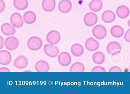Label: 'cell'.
I'll return each mask as SVG.
<instances>
[{
	"label": "cell",
	"mask_w": 130,
	"mask_h": 94,
	"mask_svg": "<svg viewBox=\"0 0 130 94\" xmlns=\"http://www.w3.org/2000/svg\"><path fill=\"white\" fill-rule=\"evenodd\" d=\"M43 45L42 40L37 36L30 37L27 42V46L32 51H38L41 49Z\"/></svg>",
	"instance_id": "cell-1"
},
{
	"label": "cell",
	"mask_w": 130,
	"mask_h": 94,
	"mask_svg": "<svg viewBox=\"0 0 130 94\" xmlns=\"http://www.w3.org/2000/svg\"><path fill=\"white\" fill-rule=\"evenodd\" d=\"M93 36L97 39L102 40L105 37L107 34V30L102 25H98L93 28L92 31Z\"/></svg>",
	"instance_id": "cell-2"
},
{
	"label": "cell",
	"mask_w": 130,
	"mask_h": 94,
	"mask_svg": "<svg viewBox=\"0 0 130 94\" xmlns=\"http://www.w3.org/2000/svg\"><path fill=\"white\" fill-rule=\"evenodd\" d=\"M106 50L109 54L115 56L120 53L121 50V46L117 42H111L107 45Z\"/></svg>",
	"instance_id": "cell-3"
},
{
	"label": "cell",
	"mask_w": 130,
	"mask_h": 94,
	"mask_svg": "<svg viewBox=\"0 0 130 94\" xmlns=\"http://www.w3.org/2000/svg\"><path fill=\"white\" fill-rule=\"evenodd\" d=\"M19 44V40L16 37L13 36L7 38L4 41L5 47L9 50H15L18 47Z\"/></svg>",
	"instance_id": "cell-4"
},
{
	"label": "cell",
	"mask_w": 130,
	"mask_h": 94,
	"mask_svg": "<svg viewBox=\"0 0 130 94\" xmlns=\"http://www.w3.org/2000/svg\"><path fill=\"white\" fill-rule=\"evenodd\" d=\"M44 51L48 57L55 58L57 56L60 52L58 48L54 45L46 44L44 46Z\"/></svg>",
	"instance_id": "cell-5"
},
{
	"label": "cell",
	"mask_w": 130,
	"mask_h": 94,
	"mask_svg": "<svg viewBox=\"0 0 130 94\" xmlns=\"http://www.w3.org/2000/svg\"><path fill=\"white\" fill-rule=\"evenodd\" d=\"M46 39L49 44L53 45L57 44L60 41V34L58 31L52 30L48 33Z\"/></svg>",
	"instance_id": "cell-6"
},
{
	"label": "cell",
	"mask_w": 130,
	"mask_h": 94,
	"mask_svg": "<svg viewBox=\"0 0 130 94\" xmlns=\"http://www.w3.org/2000/svg\"><path fill=\"white\" fill-rule=\"evenodd\" d=\"M98 18L96 14L94 13H86L84 18V22L87 26L92 27L95 25L98 22Z\"/></svg>",
	"instance_id": "cell-7"
},
{
	"label": "cell",
	"mask_w": 130,
	"mask_h": 94,
	"mask_svg": "<svg viewBox=\"0 0 130 94\" xmlns=\"http://www.w3.org/2000/svg\"><path fill=\"white\" fill-rule=\"evenodd\" d=\"M10 22L14 27L20 28L22 27L24 24L22 16L19 13L15 12L10 16Z\"/></svg>",
	"instance_id": "cell-8"
},
{
	"label": "cell",
	"mask_w": 130,
	"mask_h": 94,
	"mask_svg": "<svg viewBox=\"0 0 130 94\" xmlns=\"http://www.w3.org/2000/svg\"><path fill=\"white\" fill-rule=\"evenodd\" d=\"M85 46L87 50L90 51H94L99 49L100 44L98 41L95 39L90 37L86 40Z\"/></svg>",
	"instance_id": "cell-9"
},
{
	"label": "cell",
	"mask_w": 130,
	"mask_h": 94,
	"mask_svg": "<svg viewBox=\"0 0 130 94\" xmlns=\"http://www.w3.org/2000/svg\"><path fill=\"white\" fill-rule=\"evenodd\" d=\"M28 60L24 56L21 55L17 57L14 62V66L19 69H25L28 66Z\"/></svg>",
	"instance_id": "cell-10"
},
{
	"label": "cell",
	"mask_w": 130,
	"mask_h": 94,
	"mask_svg": "<svg viewBox=\"0 0 130 94\" xmlns=\"http://www.w3.org/2000/svg\"><path fill=\"white\" fill-rule=\"evenodd\" d=\"M71 57L69 53L63 52L58 56V63L63 66H67L70 64L71 62Z\"/></svg>",
	"instance_id": "cell-11"
},
{
	"label": "cell",
	"mask_w": 130,
	"mask_h": 94,
	"mask_svg": "<svg viewBox=\"0 0 130 94\" xmlns=\"http://www.w3.org/2000/svg\"><path fill=\"white\" fill-rule=\"evenodd\" d=\"M11 53L6 50L0 51V64L7 65L10 64L12 61Z\"/></svg>",
	"instance_id": "cell-12"
},
{
	"label": "cell",
	"mask_w": 130,
	"mask_h": 94,
	"mask_svg": "<svg viewBox=\"0 0 130 94\" xmlns=\"http://www.w3.org/2000/svg\"><path fill=\"white\" fill-rule=\"evenodd\" d=\"M1 30L2 33L6 36L15 34L16 30L13 26L8 23H4L1 25Z\"/></svg>",
	"instance_id": "cell-13"
},
{
	"label": "cell",
	"mask_w": 130,
	"mask_h": 94,
	"mask_svg": "<svg viewBox=\"0 0 130 94\" xmlns=\"http://www.w3.org/2000/svg\"><path fill=\"white\" fill-rule=\"evenodd\" d=\"M58 8L61 12L68 13L72 9V3L70 0H61L58 4Z\"/></svg>",
	"instance_id": "cell-14"
},
{
	"label": "cell",
	"mask_w": 130,
	"mask_h": 94,
	"mask_svg": "<svg viewBox=\"0 0 130 94\" xmlns=\"http://www.w3.org/2000/svg\"><path fill=\"white\" fill-rule=\"evenodd\" d=\"M35 68L37 72H46L49 71L50 66L47 61L44 60H40L36 63Z\"/></svg>",
	"instance_id": "cell-15"
},
{
	"label": "cell",
	"mask_w": 130,
	"mask_h": 94,
	"mask_svg": "<svg viewBox=\"0 0 130 94\" xmlns=\"http://www.w3.org/2000/svg\"><path fill=\"white\" fill-rule=\"evenodd\" d=\"M116 15L120 18L124 19L128 17L130 14L129 8L125 6H119L116 10Z\"/></svg>",
	"instance_id": "cell-16"
},
{
	"label": "cell",
	"mask_w": 130,
	"mask_h": 94,
	"mask_svg": "<svg viewBox=\"0 0 130 94\" xmlns=\"http://www.w3.org/2000/svg\"><path fill=\"white\" fill-rule=\"evenodd\" d=\"M102 21L105 23H111L115 20L116 15L111 10H106L102 14Z\"/></svg>",
	"instance_id": "cell-17"
},
{
	"label": "cell",
	"mask_w": 130,
	"mask_h": 94,
	"mask_svg": "<svg viewBox=\"0 0 130 94\" xmlns=\"http://www.w3.org/2000/svg\"><path fill=\"white\" fill-rule=\"evenodd\" d=\"M42 6L44 10L47 12L53 11L56 7L55 0H43Z\"/></svg>",
	"instance_id": "cell-18"
},
{
	"label": "cell",
	"mask_w": 130,
	"mask_h": 94,
	"mask_svg": "<svg viewBox=\"0 0 130 94\" xmlns=\"http://www.w3.org/2000/svg\"><path fill=\"white\" fill-rule=\"evenodd\" d=\"M71 51L73 56L80 57L83 55L84 52L83 47L80 44L76 43L71 46Z\"/></svg>",
	"instance_id": "cell-19"
},
{
	"label": "cell",
	"mask_w": 130,
	"mask_h": 94,
	"mask_svg": "<svg viewBox=\"0 0 130 94\" xmlns=\"http://www.w3.org/2000/svg\"><path fill=\"white\" fill-rule=\"evenodd\" d=\"M110 33L112 37L119 38L123 36L124 34V29L119 25L114 26L111 28Z\"/></svg>",
	"instance_id": "cell-20"
},
{
	"label": "cell",
	"mask_w": 130,
	"mask_h": 94,
	"mask_svg": "<svg viewBox=\"0 0 130 94\" xmlns=\"http://www.w3.org/2000/svg\"><path fill=\"white\" fill-rule=\"evenodd\" d=\"M23 19L26 24L29 25L33 24L36 21V15L32 11H27L24 13Z\"/></svg>",
	"instance_id": "cell-21"
},
{
	"label": "cell",
	"mask_w": 130,
	"mask_h": 94,
	"mask_svg": "<svg viewBox=\"0 0 130 94\" xmlns=\"http://www.w3.org/2000/svg\"><path fill=\"white\" fill-rule=\"evenodd\" d=\"M89 6L91 11L96 12H99L102 9L103 5L101 0H92Z\"/></svg>",
	"instance_id": "cell-22"
},
{
	"label": "cell",
	"mask_w": 130,
	"mask_h": 94,
	"mask_svg": "<svg viewBox=\"0 0 130 94\" xmlns=\"http://www.w3.org/2000/svg\"><path fill=\"white\" fill-rule=\"evenodd\" d=\"M105 60L104 54L101 51H97L94 53L92 56V60L95 64H102Z\"/></svg>",
	"instance_id": "cell-23"
},
{
	"label": "cell",
	"mask_w": 130,
	"mask_h": 94,
	"mask_svg": "<svg viewBox=\"0 0 130 94\" xmlns=\"http://www.w3.org/2000/svg\"><path fill=\"white\" fill-rule=\"evenodd\" d=\"M13 5L18 10H25L28 6V0H14Z\"/></svg>",
	"instance_id": "cell-24"
},
{
	"label": "cell",
	"mask_w": 130,
	"mask_h": 94,
	"mask_svg": "<svg viewBox=\"0 0 130 94\" xmlns=\"http://www.w3.org/2000/svg\"><path fill=\"white\" fill-rule=\"evenodd\" d=\"M70 71L71 72H83L85 71V67L82 63L79 62H76L72 64L70 68Z\"/></svg>",
	"instance_id": "cell-25"
},
{
	"label": "cell",
	"mask_w": 130,
	"mask_h": 94,
	"mask_svg": "<svg viewBox=\"0 0 130 94\" xmlns=\"http://www.w3.org/2000/svg\"><path fill=\"white\" fill-rule=\"evenodd\" d=\"M92 72H106L105 69L104 67L100 66H97L95 67L92 69L91 70Z\"/></svg>",
	"instance_id": "cell-26"
},
{
	"label": "cell",
	"mask_w": 130,
	"mask_h": 94,
	"mask_svg": "<svg viewBox=\"0 0 130 94\" xmlns=\"http://www.w3.org/2000/svg\"><path fill=\"white\" fill-rule=\"evenodd\" d=\"M109 72H122V70L120 67L115 66L111 67Z\"/></svg>",
	"instance_id": "cell-27"
},
{
	"label": "cell",
	"mask_w": 130,
	"mask_h": 94,
	"mask_svg": "<svg viewBox=\"0 0 130 94\" xmlns=\"http://www.w3.org/2000/svg\"><path fill=\"white\" fill-rule=\"evenodd\" d=\"M124 39L127 42H130V29H128L125 32Z\"/></svg>",
	"instance_id": "cell-28"
},
{
	"label": "cell",
	"mask_w": 130,
	"mask_h": 94,
	"mask_svg": "<svg viewBox=\"0 0 130 94\" xmlns=\"http://www.w3.org/2000/svg\"><path fill=\"white\" fill-rule=\"evenodd\" d=\"M6 4L3 0H0V13L3 12L5 9Z\"/></svg>",
	"instance_id": "cell-29"
},
{
	"label": "cell",
	"mask_w": 130,
	"mask_h": 94,
	"mask_svg": "<svg viewBox=\"0 0 130 94\" xmlns=\"http://www.w3.org/2000/svg\"><path fill=\"white\" fill-rule=\"evenodd\" d=\"M4 45V39L2 36L0 35V50L3 48Z\"/></svg>",
	"instance_id": "cell-30"
},
{
	"label": "cell",
	"mask_w": 130,
	"mask_h": 94,
	"mask_svg": "<svg viewBox=\"0 0 130 94\" xmlns=\"http://www.w3.org/2000/svg\"><path fill=\"white\" fill-rule=\"evenodd\" d=\"M10 71L8 68L6 67L0 68V72H10Z\"/></svg>",
	"instance_id": "cell-31"
}]
</instances>
